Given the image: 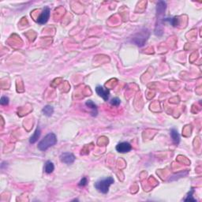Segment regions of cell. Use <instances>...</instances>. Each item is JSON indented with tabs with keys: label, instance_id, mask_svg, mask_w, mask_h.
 I'll list each match as a JSON object with an SVG mask.
<instances>
[{
	"label": "cell",
	"instance_id": "6da1fadb",
	"mask_svg": "<svg viewBox=\"0 0 202 202\" xmlns=\"http://www.w3.org/2000/svg\"><path fill=\"white\" fill-rule=\"evenodd\" d=\"M57 143V138L55 134L53 133H49L44 137V139H42L38 144V149L40 151H46L50 147L53 146Z\"/></svg>",
	"mask_w": 202,
	"mask_h": 202
},
{
	"label": "cell",
	"instance_id": "7a4b0ae2",
	"mask_svg": "<svg viewBox=\"0 0 202 202\" xmlns=\"http://www.w3.org/2000/svg\"><path fill=\"white\" fill-rule=\"evenodd\" d=\"M114 183V178L112 177H107V178H102L97 182L95 184L96 189L99 191V192L102 193H107L109 190L110 185Z\"/></svg>",
	"mask_w": 202,
	"mask_h": 202
},
{
	"label": "cell",
	"instance_id": "3957f363",
	"mask_svg": "<svg viewBox=\"0 0 202 202\" xmlns=\"http://www.w3.org/2000/svg\"><path fill=\"white\" fill-rule=\"evenodd\" d=\"M149 37V32L147 29H144L141 32H137L132 38V42L139 47H142L144 45L145 42Z\"/></svg>",
	"mask_w": 202,
	"mask_h": 202
},
{
	"label": "cell",
	"instance_id": "277c9868",
	"mask_svg": "<svg viewBox=\"0 0 202 202\" xmlns=\"http://www.w3.org/2000/svg\"><path fill=\"white\" fill-rule=\"evenodd\" d=\"M50 13H51L50 8L47 7V6L44 7L43 11H42L41 14L40 15L38 18H37V23H39L40 24H44L45 23H47V21H48L49 17H50Z\"/></svg>",
	"mask_w": 202,
	"mask_h": 202
},
{
	"label": "cell",
	"instance_id": "5b68a950",
	"mask_svg": "<svg viewBox=\"0 0 202 202\" xmlns=\"http://www.w3.org/2000/svg\"><path fill=\"white\" fill-rule=\"evenodd\" d=\"M131 149V144L129 142H127V141H123V142L119 143L117 144V146H116V150L120 153H127V152H129Z\"/></svg>",
	"mask_w": 202,
	"mask_h": 202
},
{
	"label": "cell",
	"instance_id": "8992f818",
	"mask_svg": "<svg viewBox=\"0 0 202 202\" xmlns=\"http://www.w3.org/2000/svg\"><path fill=\"white\" fill-rule=\"evenodd\" d=\"M96 92L100 97H102L104 101H107L109 99L110 92L108 89H105L101 85H97L96 88Z\"/></svg>",
	"mask_w": 202,
	"mask_h": 202
},
{
	"label": "cell",
	"instance_id": "52a82bcc",
	"mask_svg": "<svg viewBox=\"0 0 202 202\" xmlns=\"http://www.w3.org/2000/svg\"><path fill=\"white\" fill-rule=\"evenodd\" d=\"M60 160L66 164H71L75 160V156L70 152H64V153H62L60 156Z\"/></svg>",
	"mask_w": 202,
	"mask_h": 202
},
{
	"label": "cell",
	"instance_id": "ba28073f",
	"mask_svg": "<svg viewBox=\"0 0 202 202\" xmlns=\"http://www.w3.org/2000/svg\"><path fill=\"white\" fill-rule=\"evenodd\" d=\"M170 136H171V138H172L173 143L175 144H179V142H180V136H179L177 129H175V128H172L170 129Z\"/></svg>",
	"mask_w": 202,
	"mask_h": 202
},
{
	"label": "cell",
	"instance_id": "9c48e42d",
	"mask_svg": "<svg viewBox=\"0 0 202 202\" xmlns=\"http://www.w3.org/2000/svg\"><path fill=\"white\" fill-rule=\"evenodd\" d=\"M166 7H167V4H166L165 2H163V1L159 2L157 3V5H156V13H157V14H162L165 11Z\"/></svg>",
	"mask_w": 202,
	"mask_h": 202
},
{
	"label": "cell",
	"instance_id": "30bf717a",
	"mask_svg": "<svg viewBox=\"0 0 202 202\" xmlns=\"http://www.w3.org/2000/svg\"><path fill=\"white\" fill-rule=\"evenodd\" d=\"M85 105L88 107H89L90 109L93 110L92 114H93V116H96V115H97V106H96L92 100H88V101H86Z\"/></svg>",
	"mask_w": 202,
	"mask_h": 202
},
{
	"label": "cell",
	"instance_id": "8fae6325",
	"mask_svg": "<svg viewBox=\"0 0 202 202\" xmlns=\"http://www.w3.org/2000/svg\"><path fill=\"white\" fill-rule=\"evenodd\" d=\"M40 129L39 127H37V129L35 130L34 134H32V136H31V137H30V139H29L30 143L31 144L36 143V142L38 141V139L40 138Z\"/></svg>",
	"mask_w": 202,
	"mask_h": 202
},
{
	"label": "cell",
	"instance_id": "7c38bea8",
	"mask_svg": "<svg viewBox=\"0 0 202 202\" xmlns=\"http://www.w3.org/2000/svg\"><path fill=\"white\" fill-rule=\"evenodd\" d=\"M54 170H55V166H54L53 163L50 160L47 161L46 163H45V166H44L45 172L47 173V174H51V173L53 172Z\"/></svg>",
	"mask_w": 202,
	"mask_h": 202
},
{
	"label": "cell",
	"instance_id": "4fadbf2b",
	"mask_svg": "<svg viewBox=\"0 0 202 202\" xmlns=\"http://www.w3.org/2000/svg\"><path fill=\"white\" fill-rule=\"evenodd\" d=\"M42 112H43V114H44V115H46L47 117H50V116H51L52 114H53L54 108L53 107H51L50 105H47V106H45V107L43 108Z\"/></svg>",
	"mask_w": 202,
	"mask_h": 202
},
{
	"label": "cell",
	"instance_id": "5bb4252c",
	"mask_svg": "<svg viewBox=\"0 0 202 202\" xmlns=\"http://www.w3.org/2000/svg\"><path fill=\"white\" fill-rule=\"evenodd\" d=\"M163 22H167L168 23H170L171 25H173L174 27L177 26L178 25V17H166V18H163Z\"/></svg>",
	"mask_w": 202,
	"mask_h": 202
},
{
	"label": "cell",
	"instance_id": "9a60e30c",
	"mask_svg": "<svg viewBox=\"0 0 202 202\" xmlns=\"http://www.w3.org/2000/svg\"><path fill=\"white\" fill-rule=\"evenodd\" d=\"M193 193H194V190H193L192 189L190 192L188 193L187 197H186V198L184 199V201H196V200L193 197Z\"/></svg>",
	"mask_w": 202,
	"mask_h": 202
},
{
	"label": "cell",
	"instance_id": "2e32d148",
	"mask_svg": "<svg viewBox=\"0 0 202 202\" xmlns=\"http://www.w3.org/2000/svg\"><path fill=\"white\" fill-rule=\"evenodd\" d=\"M110 104L111 105H113V106L118 107V106H119V104H121V101H120V100L119 98H113V99L110 101Z\"/></svg>",
	"mask_w": 202,
	"mask_h": 202
},
{
	"label": "cell",
	"instance_id": "e0dca14e",
	"mask_svg": "<svg viewBox=\"0 0 202 202\" xmlns=\"http://www.w3.org/2000/svg\"><path fill=\"white\" fill-rule=\"evenodd\" d=\"M9 98L6 97V96H2L1 100H0V104L2 105H8L9 104Z\"/></svg>",
	"mask_w": 202,
	"mask_h": 202
},
{
	"label": "cell",
	"instance_id": "ac0fdd59",
	"mask_svg": "<svg viewBox=\"0 0 202 202\" xmlns=\"http://www.w3.org/2000/svg\"><path fill=\"white\" fill-rule=\"evenodd\" d=\"M87 183H88V178L85 177V178H83L79 182L78 185H79V186H85V185H87Z\"/></svg>",
	"mask_w": 202,
	"mask_h": 202
}]
</instances>
